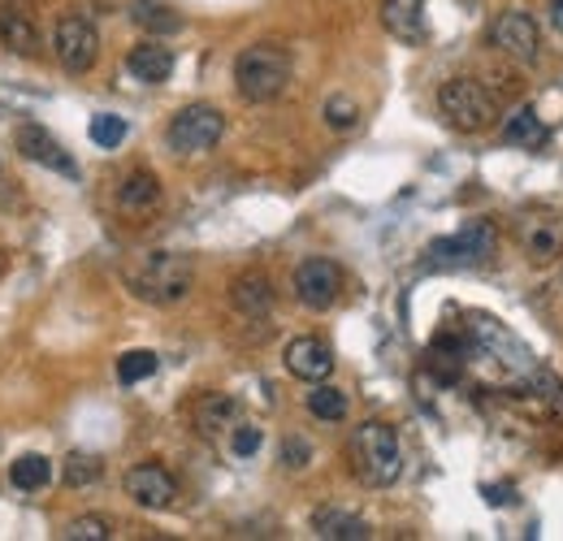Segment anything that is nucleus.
<instances>
[{
	"mask_svg": "<svg viewBox=\"0 0 563 541\" xmlns=\"http://www.w3.org/2000/svg\"><path fill=\"white\" fill-rule=\"evenodd\" d=\"M352 473L373 489H386L399 481L404 451H399V433L386 420H364L352 433Z\"/></svg>",
	"mask_w": 563,
	"mask_h": 541,
	"instance_id": "1",
	"label": "nucleus"
},
{
	"mask_svg": "<svg viewBox=\"0 0 563 541\" xmlns=\"http://www.w3.org/2000/svg\"><path fill=\"white\" fill-rule=\"evenodd\" d=\"M191 261L187 256H174V252H152L143 256L135 269L126 273V286L135 290V299L152 303V308H174L191 295Z\"/></svg>",
	"mask_w": 563,
	"mask_h": 541,
	"instance_id": "2",
	"label": "nucleus"
},
{
	"mask_svg": "<svg viewBox=\"0 0 563 541\" xmlns=\"http://www.w3.org/2000/svg\"><path fill=\"white\" fill-rule=\"evenodd\" d=\"M290 53L282 44H252L239 53L234 62V82H239V96L252 100V104H269L278 100L290 82Z\"/></svg>",
	"mask_w": 563,
	"mask_h": 541,
	"instance_id": "3",
	"label": "nucleus"
},
{
	"mask_svg": "<svg viewBox=\"0 0 563 541\" xmlns=\"http://www.w3.org/2000/svg\"><path fill=\"white\" fill-rule=\"evenodd\" d=\"M438 109L464 135H482V131H490L494 122H498V100H494L477 78H451V82H442Z\"/></svg>",
	"mask_w": 563,
	"mask_h": 541,
	"instance_id": "4",
	"label": "nucleus"
},
{
	"mask_svg": "<svg viewBox=\"0 0 563 541\" xmlns=\"http://www.w3.org/2000/svg\"><path fill=\"white\" fill-rule=\"evenodd\" d=\"M494 247H498V234H494L490 221H468L464 230H455V234L429 243L424 256H429V265H438V269H473V265L490 261Z\"/></svg>",
	"mask_w": 563,
	"mask_h": 541,
	"instance_id": "5",
	"label": "nucleus"
},
{
	"mask_svg": "<svg viewBox=\"0 0 563 541\" xmlns=\"http://www.w3.org/2000/svg\"><path fill=\"white\" fill-rule=\"evenodd\" d=\"M221 135H225L221 109H212V104H187V109L174 113L165 139H169V152H178V156H205V152H212L221 143Z\"/></svg>",
	"mask_w": 563,
	"mask_h": 541,
	"instance_id": "6",
	"label": "nucleus"
},
{
	"mask_svg": "<svg viewBox=\"0 0 563 541\" xmlns=\"http://www.w3.org/2000/svg\"><path fill=\"white\" fill-rule=\"evenodd\" d=\"M53 53L66 74H87L100 57V31L91 18L82 13H62L57 18V31H53Z\"/></svg>",
	"mask_w": 563,
	"mask_h": 541,
	"instance_id": "7",
	"label": "nucleus"
},
{
	"mask_svg": "<svg viewBox=\"0 0 563 541\" xmlns=\"http://www.w3.org/2000/svg\"><path fill=\"white\" fill-rule=\"evenodd\" d=\"M490 48H498L503 57H511L520 66H533L538 48H542V31L525 9H503L490 22Z\"/></svg>",
	"mask_w": 563,
	"mask_h": 541,
	"instance_id": "8",
	"label": "nucleus"
},
{
	"mask_svg": "<svg viewBox=\"0 0 563 541\" xmlns=\"http://www.w3.org/2000/svg\"><path fill=\"white\" fill-rule=\"evenodd\" d=\"M343 295V269L325 256H312L295 269V299L308 308V312H330Z\"/></svg>",
	"mask_w": 563,
	"mask_h": 541,
	"instance_id": "9",
	"label": "nucleus"
},
{
	"mask_svg": "<svg viewBox=\"0 0 563 541\" xmlns=\"http://www.w3.org/2000/svg\"><path fill=\"white\" fill-rule=\"evenodd\" d=\"M126 498H135L143 511H165L178 503V481L165 464L143 460L126 473Z\"/></svg>",
	"mask_w": 563,
	"mask_h": 541,
	"instance_id": "10",
	"label": "nucleus"
},
{
	"mask_svg": "<svg viewBox=\"0 0 563 541\" xmlns=\"http://www.w3.org/2000/svg\"><path fill=\"white\" fill-rule=\"evenodd\" d=\"M13 143H18V152H22L26 161H35V165H44V169H53V174L78 178L74 156L57 143V139L48 135V126H40V122H22V126L13 131Z\"/></svg>",
	"mask_w": 563,
	"mask_h": 541,
	"instance_id": "11",
	"label": "nucleus"
},
{
	"mask_svg": "<svg viewBox=\"0 0 563 541\" xmlns=\"http://www.w3.org/2000/svg\"><path fill=\"white\" fill-rule=\"evenodd\" d=\"M282 364H286V373H290V377H299V382H312V386H317V382H325V377L334 373V351H330L321 339L303 334V339L286 342Z\"/></svg>",
	"mask_w": 563,
	"mask_h": 541,
	"instance_id": "12",
	"label": "nucleus"
},
{
	"mask_svg": "<svg viewBox=\"0 0 563 541\" xmlns=\"http://www.w3.org/2000/svg\"><path fill=\"white\" fill-rule=\"evenodd\" d=\"M520 243L529 252V261L547 265L563 256V208H547V212H533L525 225H520Z\"/></svg>",
	"mask_w": 563,
	"mask_h": 541,
	"instance_id": "13",
	"label": "nucleus"
},
{
	"mask_svg": "<svg viewBox=\"0 0 563 541\" xmlns=\"http://www.w3.org/2000/svg\"><path fill=\"white\" fill-rule=\"evenodd\" d=\"M161 208V178L156 174H147V169H135V174H126L122 178V187H118V212L122 217H152Z\"/></svg>",
	"mask_w": 563,
	"mask_h": 541,
	"instance_id": "14",
	"label": "nucleus"
},
{
	"mask_svg": "<svg viewBox=\"0 0 563 541\" xmlns=\"http://www.w3.org/2000/svg\"><path fill=\"white\" fill-rule=\"evenodd\" d=\"M0 44L18 57H35L40 53V31L31 22V13L22 4H0Z\"/></svg>",
	"mask_w": 563,
	"mask_h": 541,
	"instance_id": "15",
	"label": "nucleus"
},
{
	"mask_svg": "<svg viewBox=\"0 0 563 541\" xmlns=\"http://www.w3.org/2000/svg\"><path fill=\"white\" fill-rule=\"evenodd\" d=\"M230 303L243 312V317H269L274 312V281L265 277V273H243V277H234V286H230Z\"/></svg>",
	"mask_w": 563,
	"mask_h": 541,
	"instance_id": "16",
	"label": "nucleus"
},
{
	"mask_svg": "<svg viewBox=\"0 0 563 541\" xmlns=\"http://www.w3.org/2000/svg\"><path fill=\"white\" fill-rule=\"evenodd\" d=\"M382 26L395 40H424V0H382Z\"/></svg>",
	"mask_w": 563,
	"mask_h": 541,
	"instance_id": "17",
	"label": "nucleus"
},
{
	"mask_svg": "<svg viewBox=\"0 0 563 541\" xmlns=\"http://www.w3.org/2000/svg\"><path fill=\"white\" fill-rule=\"evenodd\" d=\"M126 69H131L140 82H165V78L174 74V48H165L161 40H143V44L131 48Z\"/></svg>",
	"mask_w": 563,
	"mask_h": 541,
	"instance_id": "18",
	"label": "nucleus"
},
{
	"mask_svg": "<svg viewBox=\"0 0 563 541\" xmlns=\"http://www.w3.org/2000/svg\"><path fill=\"white\" fill-rule=\"evenodd\" d=\"M312 533L325 541H364L368 525L352 511H343V507H317L312 511Z\"/></svg>",
	"mask_w": 563,
	"mask_h": 541,
	"instance_id": "19",
	"label": "nucleus"
},
{
	"mask_svg": "<svg viewBox=\"0 0 563 541\" xmlns=\"http://www.w3.org/2000/svg\"><path fill=\"white\" fill-rule=\"evenodd\" d=\"M239 420V399L234 395H200L196 404V429L205 438H221L225 429H234Z\"/></svg>",
	"mask_w": 563,
	"mask_h": 541,
	"instance_id": "20",
	"label": "nucleus"
},
{
	"mask_svg": "<svg viewBox=\"0 0 563 541\" xmlns=\"http://www.w3.org/2000/svg\"><path fill=\"white\" fill-rule=\"evenodd\" d=\"M131 18H135V26H143L152 40L183 31V18H178L169 4H161V0H135V4H131Z\"/></svg>",
	"mask_w": 563,
	"mask_h": 541,
	"instance_id": "21",
	"label": "nucleus"
},
{
	"mask_svg": "<svg viewBox=\"0 0 563 541\" xmlns=\"http://www.w3.org/2000/svg\"><path fill=\"white\" fill-rule=\"evenodd\" d=\"M503 139H507V143H516V147H538V143L547 139L542 122H538V113H533V104L511 109V118L503 122Z\"/></svg>",
	"mask_w": 563,
	"mask_h": 541,
	"instance_id": "22",
	"label": "nucleus"
},
{
	"mask_svg": "<svg viewBox=\"0 0 563 541\" xmlns=\"http://www.w3.org/2000/svg\"><path fill=\"white\" fill-rule=\"evenodd\" d=\"M9 481H13V489L35 494V489H44V485L53 481V464H48L44 455H18V460L9 464Z\"/></svg>",
	"mask_w": 563,
	"mask_h": 541,
	"instance_id": "23",
	"label": "nucleus"
},
{
	"mask_svg": "<svg viewBox=\"0 0 563 541\" xmlns=\"http://www.w3.org/2000/svg\"><path fill=\"white\" fill-rule=\"evenodd\" d=\"M62 476H66L70 489L96 485V481L104 476V460H100V455H87V451H74L70 460H66V468H62Z\"/></svg>",
	"mask_w": 563,
	"mask_h": 541,
	"instance_id": "24",
	"label": "nucleus"
},
{
	"mask_svg": "<svg viewBox=\"0 0 563 541\" xmlns=\"http://www.w3.org/2000/svg\"><path fill=\"white\" fill-rule=\"evenodd\" d=\"M308 411L317 416V420H343L347 416V395L343 390H334V386H312V395H308Z\"/></svg>",
	"mask_w": 563,
	"mask_h": 541,
	"instance_id": "25",
	"label": "nucleus"
},
{
	"mask_svg": "<svg viewBox=\"0 0 563 541\" xmlns=\"http://www.w3.org/2000/svg\"><path fill=\"white\" fill-rule=\"evenodd\" d=\"M87 135H91L96 147H122L126 143V122L118 113H96L91 126H87Z\"/></svg>",
	"mask_w": 563,
	"mask_h": 541,
	"instance_id": "26",
	"label": "nucleus"
},
{
	"mask_svg": "<svg viewBox=\"0 0 563 541\" xmlns=\"http://www.w3.org/2000/svg\"><path fill=\"white\" fill-rule=\"evenodd\" d=\"M113 538V525L104 516H78L62 529V541H109Z\"/></svg>",
	"mask_w": 563,
	"mask_h": 541,
	"instance_id": "27",
	"label": "nucleus"
},
{
	"mask_svg": "<svg viewBox=\"0 0 563 541\" xmlns=\"http://www.w3.org/2000/svg\"><path fill=\"white\" fill-rule=\"evenodd\" d=\"M152 373H156V355L152 351H126V355H118V382L135 386V382L152 377Z\"/></svg>",
	"mask_w": 563,
	"mask_h": 541,
	"instance_id": "28",
	"label": "nucleus"
},
{
	"mask_svg": "<svg viewBox=\"0 0 563 541\" xmlns=\"http://www.w3.org/2000/svg\"><path fill=\"white\" fill-rule=\"evenodd\" d=\"M355 122H360V104L352 96H330L325 100V126L330 131H352Z\"/></svg>",
	"mask_w": 563,
	"mask_h": 541,
	"instance_id": "29",
	"label": "nucleus"
},
{
	"mask_svg": "<svg viewBox=\"0 0 563 541\" xmlns=\"http://www.w3.org/2000/svg\"><path fill=\"white\" fill-rule=\"evenodd\" d=\"M230 451H234L239 460L256 455V451H261V429H256V424H239V429L230 433Z\"/></svg>",
	"mask_w": 563,
	"mask_h": 541,
	"instance_id": "30",
	"label": "nucleus"
},
{
	"mask_svg": "<svg viewBox=\"0 0 563 541\" xmlns=\"http://www.w3.org/2000/svg\"><path fill=\"white\" fill-rule=\"evenodd\" d=\"M308 460H312V446H308L303 438H286V442H282V464H286L290 473L308 468Z\"/></svg>",
	"mask_w": 563,
	"mask_h": 541,
	"instance_id": "31",
	"label": "nucleus"
},
{
	"mask_svg": "<svg viewBox=\"0 0 563 541\" xmlns=\"http://www.w3.org/2000/svg\"><path fill=\"white\" fill-rule=\"evenodd\" d=\"M533 390H538L542 399H551L555 407L563 404V386H560V377H555L551 368H538V373H533Z\"/></svg>",
	"mask_w": 563,
	"mask_h": 541,
	"instance_id": "32",
	"label": "nucleus"
},
{
	"mask_svg": "<svg viewBox=\"0 0 563 541\" xmlns=\"http://www.w3.org/2000/svg\"><path fill=\"white\" fill-rule=\"evenodd\" d=\"M551 26L563 35V0H551Z\"/></svg>",
	"mask_w": 563,
	"mask_h": 541,
	"instance_id": "33",
	"label": "nucleus"
}]
</instances>
